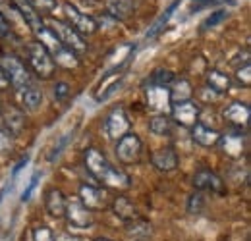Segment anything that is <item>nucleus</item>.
<instances>
[{"label": "nucleus", "mask_w": 251, "mask_h": 241, "mask_svg": "<svg viewBox=\"0 0 251 241\" xmlns=\"http://www.w3.org/2000/svg\"><path fill=\"white\" fill-rule=\"evenodd\" d=\"M27 60H29L31 70L39 79H50L54 70H56V64L52 60L50 52L37 41L27 45Z\"/></svg>", "instance_id": "nucleus-4"}, {"label": "nucleus", "mask_w": 251, "mask_h": 241, "mask_svg": "<svg viewBox=\"0 0 251 241\" xmlns=\"http://www.w3.org/2000/svg\"><path fill=\"white\" fill-rule=\"evenodd\" d=\"M193 187L197 191H211V193H222L224 189V183L220 180V176H217L215 172L211 170H199L195 172L193 176Z\"/></svg>", "instance_id": "nucleus-14"}, {"label": "nucleus", "mask_w": 251, "mask_h": 241, "mask_svg": "<svg viewBox=\"0 0 251 241\" xmlns=\"http://www.w3.org/2000/svg\"><path fill=\"white\" fill-rule=\"evenodd\" d=\"M0 39L2 41H16L14 37V27L10 25V22L6 20V16L0 12Z\"/></svg>", "instance_id": "nucleus-34"}, {"label": "nucleus", "mask_w": 251, "mask_h": 241, "mask_svg": "<svg viewBox=\"0 0 251 241\" xmlns=\"http://www.w3.org/2000/svg\"><path fill=\"white\" fill-rule=\"evenodd\" d=\"M112 211H114V214H116L120 220H124V222H131V220L137 218V212H135L133 203H131L127 197H124V195H120V197H116V199L112 201Z\"/></svg>", "instance_id": "nucleus-24"}, {"label": "nucleus", "mask_w": 251, "mask_h": 241, "mask_svg": "<svg viewBox=\"0 0 251 241\" xmlns=\"http://www.w3.org/2000/svg\"><path fill=\"white\" fill-rule=\"evenodd\" d=\"M47 27L52 31V33L58 37V41L62 43L66 48H70L74 54H77V56H83V54L87 52V48H89V47H87V41H85V37H81V35H79V33H77L75 29H72L68 22H60V20H54V18H50Z\"/></svg>", "instance_id": "nucleus-3"}, {"label": "nucleus", "mask_w": 251, "mask_h": 241, "mask_svg": "<svg viewBox=\"0 0 251 241\" xmlns=\"http://www.w3.org/2000/svg\"><path fill=\"white\" fill-rule=\"evenodd\" d=\"M191 137H193V141H195L197 145H201V147H213V145L219 143L220 133L217 129H213V127H209V125H205V123H201V121H197V123L191 127Z\"/></svg>", "instance_id": "nucleus-17"}, {"label": "nucleus", "mask_w": 251, "mask_h": 241, "mask_svg": "<svg viewBox=\"0 0 251 241\" xmlns=\"http://www.w3.org/2000/svg\"><path fill=\"white\" fill-rule=\"evenodd\" d=\"M251 116V108L250 104L242 102V100H236V102H230L226 108H224V118L226 121H230L232 125L236 127H246L250 123Z\"/></svg>", "instance_id": "nucleus-15"}, {"label": "nucleus", "mask_w": 251, "mask_h": 241, "mask_svg": "<svg viewBox=\"0 0 251 241\" xmlns=\"http://www.w3.org/2000/svg\"><path fill=\"white\" fill-rule=\"evenodd\" d=\"M39 172H35L31 178H29V183H27V187L24 189V193H22V201L25 203V201H29L31 199V195H33V191H35V187H37V183H39Z\"/></svg>", "instance_id": "nucleus-38"}, {"label": "nucleus", "mask_w": 251, "mask_h": 241, "mask_svg": "<svg viewBox=\"0 0 251 241\" xmlns=\"http://www.w3.org/2000/svg\"><path fill=\"white\" fill-rule=\"evenodd\" d=\"M191 95H193V89H191L189 81L188 79H180L170 89V100H172V104L174 102H186V100H191Z\"/></svg>", "instance_id": "nucleus-27"}, {"label": "nucleus", "mask_w": 251, "mask_h": 241, "mask_svg": "<svg viewBox=\"0 0 251 241\" xmlns=\"http://www.w3.org/2000/svg\"><path fill=\"white\" fill-rule=\"evenodd\" d=\"M39 16H50L60 8V0H27Z\"/></svg>", "instance_id": "nucleus-29"}, {"label": "nucleus", "mask_w": 251, "mask_h": 241, "mask_svg": "<svg viewBox=\"0 0 251 241\" xmlns=\"http://www.w3.org/2000/svg\"><path fill=\"white\" fill-rule=\"evenodd\" d=\"M207 87L211 91H215L217 95H222L226 91H230L232 87V77L220 70H211L207 73Z\"/></svg>", "instance_id": "nucleus-22"}, {"label": "nucleus", "mask_w": 251, "mask_h": 241, "mask_svg": "<svg viewBox=\"0 0 251 241\" xmlns=\"http://www.w3.org/2000/svg\"><path fill=\"white\" fill-rule=\"evenodd\" d=\"M147 104L149 108L158 110V112H170L172 100H170V89L168 87H157V85H149L147 87Z\"/></svg>", "instance_id": "nucleus-13"}, {"label": "nucleus", "mask_w": 251, "mask_h": 241, "mask_svg": "<svg viewBox=\"0 0 251 241\" xmlns=\"http://www.w3.org/2000/svg\"><path fill=\"white\" fill-rule=\"evenodd\" d=\"M141 152H143V143L131 131H127L124 137H120L116 141V156H118V160L122 164H133V162H137L141 158Z\"/></svg>", "instance_id": "nucleus-7"}, {"label": "nucleus", "mask_w": 251, "mask_h": 241, "mask_svg": "<svg viewBox=\"0 0 251 241\" xmlns=\"http://www.w3.org/2000/svg\"><path fill=\"white\" fill-rule=\"evenodd\" d=\"M83 158H85V168L91 172V176L99 183H104V185L114 187V189H127L131 185L129 176L122 172L120 168L112 166L108 162V158L99 149H95V147L87 149Z\"/></svg>", "instance_id": "nucleus-1"}, {"label": "nucleus", "mask_w": 251, "mask_h": 241, "mask_svg": "<svg viewBox=\"0 0 251 241\" xmlns=\"http://www.w3.org/2000/svg\"><path fill=\"white\" fill-rule=\"evenodd\" d=\"M203 207H205V199H203L201 191L193 193V195H191V197L188 199V212H191V214H197V212H201V211H203Z\"/></svg>", "instance_id": "nucleus-33"}, {"label": "nucleus", "mask_w": 251, "mask_h": 241, "mask_svg": "<svg viewBox=\"0 0 251 241\" xmlns=\"http://www.w3.org/2000/svg\"><path fill=\"white\" fill-rule=\"evenodd\" d=\"M226 18H228V10H215V12H211V16L203 22V29H213V27H217V25H220Z\"/></svg>", "instance_id": "nucleus-31"}, {"label": "nucleus", "mask_w": 251, "mask_h": 241, "mask_svg": "<svg viewBox=\"0 0 251 241\" xmlns=\"http://www.w3.org/2000/svg\"><path fill=\"white\" fill-rule=\"evenodd\" d=\"M93 241H114V240H110V238H95Z\"/></svg>", "instance_id": "nucleus-44"}, {"label": "nucleus", "mask_w": 251, "mask_h": 241, "mask_svg": "<svg viewBox=\"0 0 251 241\" xmlns=\"http://www.w3.org/2000/svg\"><path fill=\"white\" fill-rule=\"evenodd\" d=\"M54 241H77V238H74V236L62 232V234H56V236H54Z\"/></svg>", "instance_id": "nucleus-41"}, {"label": "nucleus", "mask_w": 251, "mask_h": 241, "mask_svg": "<svg viewBox=\"0 0 251 241\" xmlns=\"http://www.w3.org/2000/svg\"><path fill=\"white\" fill-rule=\"evenodd\" d=\"M170 114L174 121H178L184 127H193L199 121V106L195 100H186V102H174L170 106Z\"/></svg>", "instance_id": "nucleus-11"}, {"label": "nucleus", "mask_w": 251, "mask_h": 241, "mask_svg": "<svg viewBox=\"0 0 251 241\" xmlns=\"http://www.w3.org/2000/svg\"><path fill=\"white\" fill-rule=\"evenodd\" d=\"M126 232H127V236H129V238H133L135 241H143L151 236L153 228H151V224H149V222L135 218V220L127 222V230H126Z\"/></svg>", "instance_id": "nucleus-25"}, {"label": "nucleus", "mask_w": 251, "mask_h": 241, "mask_svg": "<svg viewBox=\"0 0 251 241\" xmlns=\"http://www.w3.org/2000/svg\"><path fill=\"white\" fill-rule=\"evenodd\" d=\"M151 160L158 172H172L178 166V154L172 147H162L160 151L153 152Z\"/></svg>", "instance_id": "nucleus-18"}, {"label": "nucleus", "mask_w": 251, "mask_h": 241, "mask_svg": "<svg viewBox=\"0 0 251 241\" xmlns=\"http://www.w3.org/2000/svg\"><path fill=\"white\" fill-rule=\"evenodd\" d=\"M149 129L155 135H170L172 133V118L168 114H157L149 120Z\"/></svg>", "instance_id": "nucleus-26"}, {"label": "nucleus", "mask_w": 251, "mask_h": 241, "mask_svg": "<svg viewBox=\"0 0 251 241\" xmlns=\"http://www.w3.org/2000/svg\"><path fill=\"white\" fill-rule=\"evenodd\" d=\"M16 95H18V100H20L22 108H25V110H29V112L39 110L41 104H43V91L37 87V83H33L27 89L20 91V93H16Z\"/></svg>", "instance_id": "nucleus-19"}, {"label": "nucleus", "mask_w": 251, "mask_h": 241, "mask_svg": "<svg viewBox=\"0 0 251 241\" xmlns=\"http://www.w3.org/2000/svg\"><path fill=\"white\" fill-rule=\"evenodd\" d=\"M45 209L52 218H64L66 211V197L62 195L60 189H49L45 195Z\"/></svg>", "instance_id": "nucleus-20"}, {"label": "nucleus", "mask_w": 251, "mask_h": 241, "mask_svg": "<svg viewBox=\"0 0 251 241\" xmlns=\"http://www.w3.org/2000/svg\"><path fill=\"white\" fill-rule=\"evenodd\" d=\"M129 125H131V121H129V116H127L124 106H114L108 112L106 120H104L106 137L112 139V141H118L120 137H124L126 133L129 131Z\"/></svg>", "instance_id": "nucleus-6"}, {"label": "nucleus", "mask_w": 251, "mask_h": 241, "mask_svg": "<svg viewBox=\"0 0 251 241\" xmlns=\"http://www.w3.org/2000/svg\"><path fill=\"white\" fill-rule=\"evenodd\" d=\"M0 121L4 123V131L10 137H18L25 129V112L14 104L2 106V120Z\"/></svg>", "instance_id": "nucleus-10"}, {"label": "nucleus", "mask_w": 251, "mask_h": 241, "mask_svg": "<svg viewBox=\"0 0 251 241\" xmlns=\"http://www.w3.org/2000/svg\"><path fill=\"white\" fill-rule=\"evenodd\" d=\"M174 81H176L174 72L164 70V68L155 70V72L151 73V77H149V85H157V87H168V85H172Z\"/></svg>", "instance_id": "nucleus-28"}, {"label": "nucleus", "mask_w": 251, "mask_h": 241, "mask_svg": "<svg viewBox=\"0 0 251 241\" xmlns=\"http://www.w3.org/2000/svg\"><path fill=\"white\" fill-rule=\"evenodd\" d=\"M72 139H74V131H68L66 135H62V137L58 139V143H56V145L52 147L50 154H49V162H52L54 158H58V156H60V152H62L64 149H66V145H68V143H70Z\"/></svg>", "instance_id": "nucleus-32"}, {"label": "nucleus", "mask_w": 251, "mask_h": 241, "mask_svg": "<svg viewBox=\"0 0 251 241\" xmlns=\"http://www.w3.org/2000/svg\"><path fill=\"white\" fill-rule=\"evenodd\" d=\"M106 14L118 22H124L133 14V4H131V0H108Z\"/></svg>", "instance_id": "nucleus-23"}, {"label": "nucleus", "mask_w": 251, "mask_h": 241, "mask_svg": "<svg viewBox=\"0 0 251 241\" xmlns=\"http://www.w3.org/2000/svg\"><path fill=\"white\" fill-rule=\"evenodd\" d=\"M180 2H182V0H174V2H172V4H170V6H168V8H166V10H164V12L158 16L157 20L153 22V25H151V27H149V31L145 33V39H147V41H153L155 37H158V33L166 27L168 20L174 16V12H176V8L180 6Z\"/></svg>", "instance_id": "nucleus-21"}, {"label": "nucleus", "mask_w": 251, "mask_h": 241, "mask_svg": "<svg viewBox=\"0 0 251 241\" xmlns=\"http://www.w3.org/2000/svg\"><path fill=\"white\" fill-rule=\"evenodd\" d=\"M64 14L68 18V24L72 29H75L81 37H89V35H95L99 25H97V20L93 16H89L87 12L79 10L77 6H74L72 2H64L62 4Z\"/></svg>", "instance_id": "nucleus-5"}, {"label": "nucleus", "mask_w": 251, "mask_h": 241, "mask_svg": "<svg viewBox=\"0 0 251 241\" xmlns=\"http://www.w3.org/2000/svg\"><path fill=\"white\" fill-rule=\"evenodd\" d=\"M10 87V83H8V77H6V73L2 72V68H0V91H6Z\"/></svg>", "instance_id": "nucleus-42"}, {"label": "nucleus", "mask_w": 251, "mask_h": 241, "mask_svg": "<svg viewBox=\"0 0 251 241\" xmlns=\"http://www.w3.org/2000/svg\"><path fill=\"white\" fill-rule=\"evenodd\" d=\"M219 145L224 154L230 158H240L246 152V133L242 131H228L219 137Z\"/></svg>", "instance_id": "nucleus-12"}, {"label": "nucleus", "mask_w": 251, "mask_h": 241, "mask_svg": "<svg viewBox=\"0 0 251 241\" xmlns=\"http://www.w3.org/2000/svg\"><path fill=\"white\" fill-rule=\"evenodd\" d=\"M10 151H12V139L6 131L0 129V154H8Z\"/></svg>", "instance_id": "nucleus-39"}, {"label": "nucleus", "mask_w": 251, "mask_h": 241, "mask_svg": "<svg viewBox=\"0 0 251 241\" xmlns=\"http://www.w3.org/2000/svg\"><path fill=\"white\" fill-rule=\"evenodd\" d=\"M0 68H2V72L6 73L8 83L14 87L16 93L27 89L29 85L35 83L31 77V72L25 68V64L20 60V58L12 56V54H2V56H0Z\"/></svg>", "instance_id": "nucleus-2"}, {"label": "nucleus", "mask_w": 251, "mask_h": 241, "mask_svg": "<svg viewBox=\"0 0 251 241\" xmlns=\"http://www.w3.org/2000/svg\"><path fill=\"white\" fill-rule=\"evenodd\" d=\"M70 93H72L70 83H66V81H56L54 83V96H56V100H66L70 96Z\"/></svg>", "instance_id": "nucleus-37"}, {"label": "nucleus", "mask_w": 251, "mask_h": 241, "mask_svg": "<svg viewBox=\"0 0 251 241\" xmlns=\"http://www.w3.org/2000/svg\"><path fill=\"white\" fill-rule=\"evenodd\" d=\"M79 201L87 211H104L108 207V193L99 185H81L79 187Z\"/></svg>", "instance_id": "nucleus-9"}, {"label": "nucleus", "mask_w": 251, "mask_h": 241, "mask_svg": "<svg viewBox=\"0 0 251 241\" xmlns=\"http://www.w3.org/2000/svg\"><path fill=\"white\" fill-rule=\"evenodd\" d=\"M8 187H10L8 183H6L4 187H0V205H2V201H4V197H6V191H8Z\"/></svg>", "instance_id": "nucleus-43"}, {"label": "nucleus", "mask_w": 251, "mask_h": 241, "mask_svg": "<svg viewBox=\"0 0 251 241\" xmlns=\"http://www.w3.org/2000/svg\"><path fill=\"white\" fill-rule=\"evenodd\" d=\"M64 218L72 228H77V230H87L93 226V212L87 211L79 199H66Z\"/></svg>", "instance_id": "nucleus-8"}, {"label": "nucleus", "mask_w": 251, "mask_h": 241, "mask_svg": "<svg viewBox=\"0 0 251 241\" xmlns=\"http://www.w3.org/2000/svg\"><path fill=\"white\" fill-rule=\"evenodd\" d=\"M236 77H238V81H240V85L242 87H250L251 83V75H250V62H246L244 64V68H238V72H236Z\"/></svg>", "instance_id": "nucleus-36"}, {"label": "nucleus", "mask_w": 251, "mask_h": 241, "mask_svg": "<svg viewBox=\"0 0 251 241\" xmlns=\"http://www.w3.org/2000/svg\"><path fill=\"white\" fill-rule=\"evenodd\" d=\"M122 77H124V75H118V73H112V75H108V77H106V81H108L110 85H108V87H100V89H104V91L97 93V100L100 102V100L108 98V96H110L114 91L120 89V85H122Z\"/></svg>", "instance_id": "nucleus-30"}, {"label": "nucleus", "mask_w": 251, "mask_h": 241, "mask_svg": "<svg viewBox=\"0 0 251 241\" xmlns=\"http://www.w3.org/2000/svg\"><path fill=\"white\" fill-rule=\"evenodd\" d=\"M224 2H232V0H224Z\"/></svg>", "instance_id": "nucleus-45"}, {"label": "nucleus", "mask_w": 251, "mask_h": 241, "mask_svg": "<svg viewBox=\"0 0 251 241\" xmlns=\"http://www.w3.org/2000/svg\"><path fill=\"white\" fill-rule=\"evenodd\" d=\"M27 162H29V156H24V158L14 166V170H12V178H16V176H18V172H20L24 166H27Z\"/></svg>", "instance_id": "nucleus-40"}, {"label": "nucleus", "mask_w": 251, "mask_h": 241, "mask_svg": "<svg viewBox=\"0 0 251 241\" xmlns=\"http://www.w3.org/2000/svg\"><path fill=\"white\" fill-rule=\"evenodd\" d=\"M10 2H12L14 10L22 16V20L25 22V25H29V29H31L33 33L43 27V20H41V16L33 10L31 4H29L27 0H10Z\"/></svg>", "instance_id": "nucleus-16"}, {"label": "nucleus", "mask_w": 251, "mask_h": 241, "mask_svg": "<svg viewBox=\"0 0 251 241\" xmlns=\"http://www.w3.org/2000/svg\"><path fill=\"white\" fill-rule=\"evenodd\" d=\"M31 234H33V241H54L52 230H49L47 226H35Z\"/></svg>", "instance_id": "nucleus-35"}]
</instances>
